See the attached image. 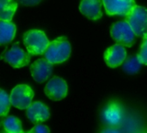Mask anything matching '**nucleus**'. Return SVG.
<instances>
[{
  "label": "nucleus",
  "mask_w": 147,
  "mask_h": 133,
  "mask_svg": "<svg viewBox=\"0 0 147 133\" xmlns=\"http://www.w3.org/2000/svg\"><path fill=\"white\" fill-rule=\"evenodd\" d=\"M71 47L68 40L60 36L49 42L44 52L45 58L53 64H59L65 62L71 55Z\"/></svg>",
  "instance_id": "obj_1"
},
{
  "label": "nucleus",
  "mask_w": 147,
  "mask_h": 133,
  "mask_svg": "<svg viewBox=\"0 0 147 133\" xmlns=\"http://www.w3.org/2000/svg\"><path fill=\"white\" fill-rule=\"evenodd\" d=\"M23 42L28 54L39 55L44 54L50 42L43 31L31 29L24 33Z\"/></svg>",
  "instance_id": "obj_2"
},
{
  "label": "nucleus",
  "mask_w": 147,
  "mask_h": 133,
  "mask_svg": "<svg viewBox=\"0 0 147 133\" xmlns=\"http://www.w3.org/2000/svg\"><path fill=\"white\" fill-rule=\"evenodd\" d=\"M126 21L130 24L136 36H144L147 33V9L135 5L126 16Z\"/></svg>",
  "instance_id": "obj_3"
},
{
  "label": "nucleus",
  "mask_w": 147,
  "mask_h": 133,
  "mask_svg": "<svg viewBox=\"0 0 147 133\" xmlns=\"http://www.w3.org/2000/svg\"><path fill=\"white\" fill-rule=\"evenodd\" d=\"M112 38L118 43L125 47H132L135 42V33L127 21H120L115 23L111 29Z\"/></svg>",
  "instance_id": "obj_4"
},
{
  "label": "nucleus",
  "mask_w": 147,
  "mask_h": 133,
  "mask_svg": "<svg viewBox=\"0 0 147 133\" xmlns=\"http://www.w3.org/2000/svg\"><path fill=\"white\" fill-rule=\"evenodd\" d=\"M33 98L34 91L26 84H21L15 87L9 95L11 105L21 110L27 109L32 104Z\"/></svg>",
  "instance_id": "obj_5"
},
{
  "label": "nucleus",
  "mask_w": 147,
  "mask_h": 133,
  "mask_svg": "<svg viewBox=\"0 0 147 133\" xmlns=\"http://www.w3.org/2000/svg\"><path fill=\"white\" fill-rule=\"evenodd\" d=\"M30 55V54L26 53L17 45V43H16L9 50L3 52L0 56V59L8 62L13 68H21L29 64Z\"/></svg>",
  "instance_id": "obj_6"
},
{
  "label": "nucleus",
  "mask_w": 147,
  "mask_h": 133,
  "mask_svg": "<svg viewBox=\"0 0 147 133\" xmlns=\"http://www.w3.org/2000/svg\"><path fill=\"white\" fill-rule=\"evenodd\" d=\"M102 121L109 127H116L121 125L123 120L122 106L116 101L109 102L101 114Z\"/></svg>",
  "instance_id": "obj_7"
},
{
  "label": "nucleus",
  "mask_w": 147,
  "mask_h": 133,
  "mask_svg": "<svg viewBox=\"0 0 147 133\" xmlns=\"http://www.w3.org/2000/svg\"><path fill=\"white\" fill-rule=\"evenodd\" d=\"M45 94L52 100H61L65 99L67 95L68 87L65 80L60 77L54 76L45 87Z\"/></svg>",
  "instance_id": "obj_8"
},
{
  "label": "nucleus",
  "mask_w": 147,
  "mask_h": 133,
  "mask_svg": "<svg viewBox=\"0 0 147 133\" xmlns=\"http://www.w3.org/2000/svg\"><path fill=\"white\" fill-rule=\"evenodd\" d=\"M106 13L109 16H126L136 5L134 0H102Z\"/></svg>",
  "instance_id": "obj_9"
},
{
  "label": "nucleus",
  "mask_w": 147,
  "mask_h": 133,
  "mask_svg": "<svg viewBox=\"0 0 147 133\" xmlns=\"http://www.w3.org/2000/svg\"><path fill=\"white\" fill-rule=\"evenodd\" d=\"M30 72L34 80L38 83L46 81L52 74L53 63L45 59H38L30 65Z\"/></svg>",
  "instance_id": "obj_10"
},
{
  "label": "nucleus",
  "mask_w": 147,
  "mask_h": 133,
  "mask_svg": "<svg viewBox=\"0 0 147 133\" xmlns=\"http://www.w3.org/2000/svg\"><path fill=\"white\" fill-rule=\"evenodd\" d=\"M127 58V50L125 46L118 43L109 48L104 53V61L106 64L112 68H115L124 62Z\"/></svg>",
  "instance_id": "obj_11"
},
{
  "label": "nucleus",
  "mask_w": 147,
  "mask_h": 133,
  "mask_svg": "<svg viewBox=\"0 0 147 133\" xmlns=\"http://www.w3.org/2000/svg\"><path fill=\"white\" fill-rule=\"evenodd\" d=\"M27 118L32 123H40L47 120L50 117V112L48 107L40 101H35L32 103L27 108Z\"/></svg>",
  "instance_id": "obj_12"
},
{
  "label": "nucleus",
  "mask_w": 147,
  "mask_h": 133,
  "mask_svg": "<svg viewBox=\"0 0 147 133\" xmlns=\"http://www.w3.org/2000/svg\"><path fill=\"white\" fill-rule=\"evenodd\" d=\"M79 10L90 20H98L102 16L101 0H81Z\"/></svg>",
  "instance_id": "obj_13"
},
{
  "label": "nucleus",
  "mask_w": 147,
  "mask_h": 133,
  "mask_svg": "<svg viewBox=\"0 0 147 133\" xmlns=\"http://www.w3.org/2000/svg\"><path fill=\"white\" fill-rule=\"evenodd\" d=\"M16 28L11 21L0 20V45L10 42L16 35Z\"/></svg>",
  "instance_id": "obj_14"
},
{
  "label": "nucleus",
  "mask_w": 147,
  "mask_h": 133,
  "mask_svg": "<svg viewBox=\"0 0 147 133\" xmlns=\"http://www.w3.org/2000/svg\"><path fill=\"white\" fill-rule=\"evenodd\" d=\"M144 63L142 62L139 55H135L126 58V60L122 63V69L126 74H135L139 73Z\"/></svg>",
  "instance_id": "obj_15"
},
{
  "label": "nucleus",
  "mask_w": 147,
  "mask_h": 133,
  "mask_svg": "<svg viewBox=\"0 0 147 133\" xmlns=\"http://www.w3.org/2000/svg\"><path fill=\"white\" fill-rule=\"evenodd\" d=\"M17 9L15 0H0V20L11 21Z\"/></svg>",
  "instance_id": "obj_16"
},
{
  "label": "nucleus",
  "mask_w": 147,
  "mask_h": 133,
  "mask_svg": "<svg viewBox=\"0 0 147 133\" xmlns=\"http://www.w3.org/2000/svg\"><path fill=\"white\" fill-rule=\"evenodd\" d=\"M3 131L9 133L23 132L21 120L15 116H9L1 122Z\"/></svg>",
  "instance_id": "obj_17"
},
{
  "label": "nucleus",
  "mask_w": 147,
  "mask_h": 133,
  "mask_svg": "<svg viewBox=\"0 0 147 133\" xmlns=\"http://www.w3.org/2000/svg\"><path fill=\"white\" fill-rule=\"evenodd\" d=\"M10 105L9 95L5 91L0 89V117H4L8 114Z\"/></svg>",
  "instance_id": "obj_18"
},
{
  "label": "nucleus",
  "mask_w": 147,
  "mask_h": 133,
  "mask_svg": "<svg viewBox=\"0 0 147 133\" xmlns=\"http://www.w3.org/2000/svg\"><path fill=\"white\" fill-rule=\"evenodd\" d=\"M142 45L139 53V56L140 57L144 65H147V33L143 36Z\"/></svg>",
  "instance_id": "obj_19"
},
{
  "label": "nucleus",
  "mask_w": 147,
  "mask_h": 133,
  "mask_svg": "<svg viewBox=\"0 0 147 133\" xmlns=\"http://www.w3.org/2000/svg\"><path fill=\"white\" fill-rule=\"evenodd\" d=\"M29 133H44V132H50V130L48 129L47 126L43 125H36L34 126L29 132Z\"/></svg>",
  "instance_id": "obj_20"
},
{
  "label": "nucleus",
  "mask_w": 147,
  "mask_h": 133,
  "mask_svg": "<svg viewBox=\"0 0 147 133\" xmlns=\"http://www.w3.org/2000/svg\"><path fill=\"white\" fill-rule=\"evenodd\" d=\"M42 0H18L21 4L25 6H34L39 4Z\"/></svg>",
  "instance_id": "obj_21"
},
{
  "label": "nucleus",
  "mask_w": 147,
  "mask_h": 133,
  "mask_svg": "<svg viewBox=\"0 0 147 133\" xmlns=\"http://www.w3.org/2000/svg\"><path fill=\"white\" fill-rule=\"evenodd\" d=\"M102 132H118L119 131L115 130V129H113V127H112V128H109V129H104V130H102Z\"/></svg>",
  "instance_id": "obj_22"
}]
</instances>
